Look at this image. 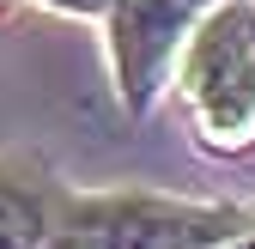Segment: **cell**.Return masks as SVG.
<instances>
[{
	"label": "cell",
	"mask_w": 255,
	"mask_h": 249,
	"mask_svg": "<svg viewBox=\"0 0 255 249\" xmlns=\"http://www.w3.org/2000/svg\"><path fill=\"white\" fill-rule=\"evenodd\" d=\"M249 67H255V0H219L201 18V30L188 37V49H182L176 91L188 98V110H207Z\"/></svg>",
	"instance_id": "3957f363"
},
{
	"label": "cell",
	"mask_w": 255,
	"mask_h": 249,
	"mask_svg": "<svg viewBox=\"0 0 255 249\" xmlns=\"http://www.w3.org/2000/svg\"><path fill=\"white\" fill-rule=\"evenodd\" d=\"M37 6H49V12H67V18H104L116 0H37Z\"/></svg>",
	"instance_id": "5b68a950"
},
{
	"label": "cell",
	"mask_w": 255,
	"mask_h": 249,
	"mask_svg": "<svg viewBox=\"0 0 255 249\" xmlns=\"http://www.w3.org/2000/svg\"><path fill=\"white\" fill-rule=\"evenodd\" d=\"M0 6H6V0H0Z\"/></svg>",
	"instance_id": "ba28073f"
},
{
	"label": "cell",
	"mask_w": 255,
	"mask_h": 249,
	"mask_svg": "<svg viewBox=\"0 0 255 249\" xmlns=\"http://www.w3.org/2000/svg\"><path fill=\"white\" fill-rule=\"evenodd\" d=\"M49 249H73V243H67V237H55V243H49Z\"/></svg>",
	"instance_id": "52a82bcc"
},
{
	"label": "cell",
	"mask_w": 255,
	"mask_h": 249,
	"mask_svg": "<svg viewBox=\"0 0 255 249\" xmlns=\"http://www.w3.org/2000/svg\"><path fill=\"white\" fill-rule=\"evenodd\" d=\"M255 225V207L182 201L158 189H67L61 231L73 249H225Z\"/></svg>",
	"instance_id": "6da1fadb"
},
{
	"label": "cell",
	"mask_w": 255,
	"mask_h": 249,
	"mask_svg": "<svg viewBox=\"0 0 255 249\" xmlns=\"http://www.w3.org/2000/svg\"><path fill=\"white\" fill-rule=\"evenodd\" d=\"M61 195L55 182L30 158H0V249H49L61 231Z\"/></svg>",
	"instance_id": "277c9868"
},
{
	"label": "cell",
	"mask_w": 255,
	"mask_h": 249,
	"mask_svg": "<svg viewBox=\"0 0 255 249\" xmlns=\"http://www.w3.org/2000/svg\"><path fill=\"white\" fill-rule=\"evenodd\" d=\"M219 0H116L104 12V43H110V73L116 98L128 116H152L158 98L176 85L182 49L201 30V18Z\"/></svg>",
	"instance_id": "7a4b0ae2"
},
{
	"label": "cell",
	"mask_w": 255,
	"mask_h": 249,
	"mask_svg": "<svg viewBox=\"0 0 255 249\" xmlns=\"http://www.w3.org/2000/svg\"><path fill=\"white\" fill-rule=\"evenodd\" d=\"M225 249H255V225H249V231H243L237 243H225Z\"/></svg>",
	"instance_id": "8992f818"
}]
</instances>
